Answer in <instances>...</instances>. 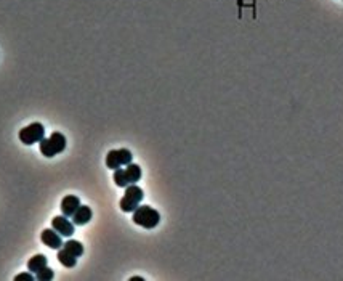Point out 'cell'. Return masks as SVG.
Listing matches in <instances>:
<instances>
[{
  "label": "cell",
  "mask_w": 343,
  "mask_h": 281,
  "mask_svg": "<svg viewBox=\"0 0 343 281\" xmlns=\"http://www.w3.org/2000/svg\"><path fill=\"white\" fill-rule=\"evenodd\" d=\"M132 219H133V223L140 225V227L152 230L160 222V214L151 206H138L133 211V217Z\"/></svg>",
  "instance_id": "obj_1"
},
{
  "label": "cell",
  "mask_w": 343,
  "mask_h": 281,
  "mask_svg": "<svg viewBox=\"0 0 343 281\" xmlns=\"http://www.w3.org/2000/svg\"><path fill=\"white\" fill-rule=\"evenodd\" d=\"M40 153L45 158H53L64 151L66 148V137L59 132H55V134L50 135V139H42L40 140Z\"/></svg>",
  "instance_id": "obj_2"
},
{
  "label": "cell",
  "mask_w": 343,
  "mask_h": 281,
  "mask_svg": "<svg viewBox=\"0 0 343 281\" xmlns=\"http://www.w3.org/2000/svg\"><path fill=\"white\" fill-rule=\"evenodd\" d=\"M143 198H145L143 190L140 188V186H136V183H132L125 188V195L122 200H120L119 206L124 212H133L135 209L140 206Z\"/></svg>",
  "instance_id": "obj_3"
},
{
  "label": "cell",
  "mask_w": 343,
  "mask_h": 281,
  "mask_svg": "<svg viewBox=\"0 0 343 281\" xmlns=\"http://www.w3.org/2000/svg\"><path fill=\"white\" fill-rule=\"evenodd\" d=\"M18 137L24 145H34V143H40L42 139H45V129L40 122H32L27 127L21 129Z\"/></svg>",
  "instance_id": "obj_4"
},
{
  "label": "cell",
  "mask_w": 343,
  "mask_h": 281,
  "mask_svg": "<svg viewBox=\"0 0 343 281\" xmlns=\"http://www.w3.org/2000/svg\"><path fill=\"white\" fill-rule=\"evenodd\" d=\"M133 159V154L130 153V150L127 148H120V150H111L106 156V167L109 169H120L122 166H127V164L132 162Z\"/></svg>",
  "instance_id": "obj_5"
},
{
  "label": "cell",
  "mask_w": 343,
  "mask_h": 281,
  "mask_svg": "<svg viewBox=\"0 0 343 281\" xmlns=\"http://www.w3.org/2000/svg\"><path fill=\"white\" fill-rule=\"evenodd\" d=\"M52 227H53V230H57L61 236H66V238L73 236V233H74V223L69 222L68 217H66V216H57V217H53V220H52Z\"/></svg>",
  "instance_id": "obj_6"
},
{
  "label": "cell",
  "mask_w": 343,
  "mask_h": 281,
  "mask_svg": "<svg viewBox=\"0 0 343 281\" xmlns=\"http://www.w3.org/2000/svg\"><path fill=\"white\" fill-rule=\"evenodd\" d=\"M40 240L43 244L52 247V249H61V246H63L61 235H59L57 230H52V228L43 230L40 235Z\"/></svg>",
  "instance_id": "obj_7"
},
{
  "label": "cell",
  "mask_w": 343,
  "mask_h": 281,
  "mask_svg": "<svg viewBox=\"0 0 343 281\" xmlns=\"http://www.w3.org/2000/svg\"><path fill=\"white\" fill-rule=\"evenodd\" d=\"M79 207H80V200H79L77 196L69 195V196L63 198V201H61V212H63V216H66V217H73L74 212H76Z\"/></svg>",
  "instance_id": "obj_8"
},
{
  "label": "cell",
  "mask_w": 343,
  "mask_h": 281,
  "mask_svg": "<svg viewBox=\"0 0 343 281\" xmlns=\"http://www.w3.org/2000/svg\"><path fill=\"white\" fill-rule=\"evenodd\" d=\"M92 217H93L92 209L88 207V206H80V207L74 212V216H73V223L77 225V227H79V225H85V223L90 222Z\"/></svg>",
  "instance_id": "obj_9"
},
{
  "label": "cell",
  "mask_w": 343,
  "mask_h": 281,
  "mask_svg": "<svg viewBox=\"0 0 343 281\" xmlns=\"http://www.w3.org/2000/svg\"><path fill=\"white\" fill-rule=\"evenodd\" d=\"M47 263H48V261L45 256L37 254V256L29 259V262H27V270H29L31 273H37V272H40L42 268H45Z\"/></svg>",
  "instance_id": "obj_10"
},
{
  "label": "cell",
  "mask_w": 343,
  "mask_h": 281,
  "mask_svg": "<svg viewBox=\"0 0 343 281\" xmlns=\"http://www.w3.org/2000/svg\"><path fill=\"white\" fill-rule=\"evenodd\" d=\"M125 174H127V179H129V181H130V185L136 183V181L141 179V167L138 166V164L130 162V164H127Z\"/></svg>",
  "instance_id": "obj_11"
},
{
  "label": "cell",
  "mask_w": 343,
  "mask_h": 281,
  "mask_svg": "<svg viewBox=\"0 0 343 281\" xmlns=\"http://www.w3.org/2000/svg\"><path fill=\"white\" fill-rule=\"evenodd\" d=\"M58 261H59L61 265L68 267V268H73V267H76V263H77V257H74L71 252H68L63 247V249L58 251Z\"/></svg>",
  "instance_id": "obj_12"
},
{
  "label": "cell",
  "mask_w": 343,
  "mask_h": 281,
  "mask_svg": "<svg viewBox=\"0 0 343 281\" xmlns=\"http://www.w3.org/2000/svg\"><path fill=\"white\" fill-rule=\"evenodd\" d=\"M64 246V249L71 252L74 257H80L82 254H84V246H82V243H79V241H76V240H69V241H66V243H63Z\"/></svg>",
  "instance_id": "obj_13"
},
{
  "label": "cell",
  "mask_w": 343,
  "mask_h": 281,
  "mask_svg": "<svg viewBox=\"0 0 343 281\" xmlns=\"http://www.w3.org/2000/svg\"><path fill=\"white\" fill-rule=\"evenodd\" d=\"M113 180H114V183H115V185L120 186V188H127V186L130 185L129 179H127L125 169H122V167L114 170V177H113Z\"/></svg>",
  "instance_id": "obj_14"
},
{
  "label": "cell",
  "mask_w": 343,
  "mask_h": 281,
  "mask_svg": "<svg viewBox=\"0 0 343 281\" xmlns=\"http://www.w3.org/2000/svg\"><path fill=\"white\" fill-rule=\"evenodd\" d=\"M53 277H55L53 270L48 268V267H45V268H42L40 272H37L36 280H38V281H48V280H52Z\"/></svg>",
  "instance_id": "obj_15"
},
{
  "label": "cell",
  "mask_w": 343,
  "mask_h": 281,
  "mask_svg": "<svg viewBox=\"0 0 343 281\" xmlns=\"http://www.w3.org/2000/svg\"><path fill=\"white\" fill-rule=\"evenodd\" d=\"M16 281H21V280H26V281H32V280H36V277H32L31 273H19V275H16L15 277Z\"/></svg>",
  "instance_id": "obj_16"
},
{
  "label": "cell",
  "mask_w": 343,
  "mask_h": 281,
  "mask_svg": "<svg viewBox=\"0 0 343 281\" xmlns=\"http://www.w3.org/2000/svg\"><path fill=\"white\" fill-rule=\"evenodd\" d=\"M130 280H132V281H143L145 278H141V277H132Z\"/></svg>",
  "instance_id": "obj_17"
}]
</instances>
